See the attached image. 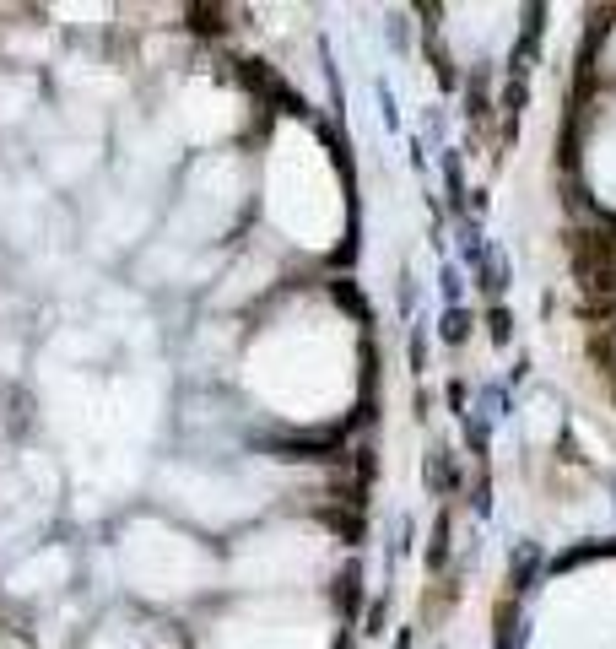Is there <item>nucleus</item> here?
Returning a JSON list of instances; mask_svg holds the SVG:
<instances>
[{"label": "nucleus", "mask_w": 616, "mask_h": 649, "mask_svg": "<svg viewBox=\"0 0 616 649\" xmlns=\"http://www.w3.org/2000/svg\"><path fill=\"white\" fill-rule=\"evenodd\" d=\"M190 28H200V33H222V11H217V6H195V11H190Z\"/></svg>", "instance_id": "7ed1b4c3"}, {"label": "nucleus", "mask_w": 616, "mask_h": 649, "mask_svg": "<svg viewBox=\"0 0 616 649\" xmlns=\"http://www.w3.org/2000/svg\"><path fill=\"white\" fill-rule=\"evenodd\" d=\"M336 606H341V612H352V606H357V574L336 579Z\"/></svg>", "instance_id": "39448f33"}, {"label": "nucleus", "mask_w": 616, "mask_h": 649, "mask_svg": "<svg viewBox=\"0 0 616 649\" xmlns=\"http://www.w3.org/2000/svg\"><path fill=\"white\" fill-rule=\"evenodd\" d=\"M465 336H471V314H465V309H449V314H444V341H465Z\"/></svg>", "instance_id": "f03ea898"}, {"label": "nucleus", "mask_w": 616, "mask_h": 649, "mask_svg": "<svg viewBox=\"0 0 616 649\" xmlns=\"http://www.w3.org/2000/svg\"><path fill=\"white\" fill-rule=\"evenodd\" d=\"M444 558H449V514H438V531H433V552H427V563L444 568Z\"/></svg>", "instance_id": "f257e3e1"}, {"label": "nucleus", "mask_w": 616, "mask_h": 649, "mask_svg": "<svg viewBox=\"0 0 616 649\" xmlns=\"http://www.w3.org/2000/svg\"><path fill=\"white\" fill-rule=\"evenodd\" d=\"M319 514H325V525H336L341 536H357V531H363V525H357V514H346V509H330V503H325Z\"/></svg>", "instance_id": "20e7f679"}, {"label": "nucleus", "mask_w": 616, "mask_h": 649, "mask_svg": "<svg viewBox=\"0 0 616 649\" xmlns=\"http://www.w3.org/2000/svg\"><path fill=\"white\" fill-rule=\"evenodd\" d=\"M487 330H492V341H508V336H514V320H508V309H492Z\"/></svg>", "instance_id": "423d86ee"}]
</instances>
